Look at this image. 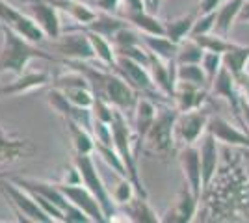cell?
<instances>
[{
	"label": "cell",
	"mask_w": 249,
	"mask_h": 223,
	"mask_svg": "<svg viewBox=\"0 0 249 223\" xmlns=\"http://www.w3.org/2000/svg\"><path fill=\"white\" fill-rule=\"evenodd\" d=\"M2 49H0V74L11 73L19 76L26 71V67L32 60H49L58 62L56 56L49 54L47 51H41L36 47V43L24 39L21 34L11 30L10 26L2 28Z\"/></svg>",
	"instance_id": "1"
},
{
	"label": "cell",
	"mask_w": 249,
	"mask_h": 223,
	"mask_svg": "<svg viewBox=\"0 0 249 223\" xmlns=\"http://www.w3.org/2000/svg\"><path fill=\"white\" fill-rule=\"evenodd\" d=\"M73 166H76V170L80 173L82 184L97 197V201L101 203L106 220L108 222L114 220L115 201L112 197V191L108 190V186L104 184L101 173L97 171V166H95V160L91 158V154H76L73 160Z\"/></svg>",
	"instance_id": "2"
},
{
	"label": "cell",
	"mask_w": 249,
	"mask_h": 223,
	"mask_svg": "<svg viewBox=\"0 0 249 223\" xmlns=\"http://www.w3.org/2000/svg\"><path fill=\"white\" fill-rule=\"evenodd\" d=\"M0 188L4 191L6 199L13 206V210L19 218V222H32V223H52V218L39 206V203L34 199L28 190H24L22 186L15 184L11 179L0 181Z\"/></svg>",
	"instance_id": "3"
},
{
	"label": "cell",
	"mask_w": 249,
	"mask_h": 223,
	"mask_svg": "<svg viewBox=\"0 0 249 223\" xmlns=\"http://www.w3.org/2000/svg\"><path fill=\"white\" fill-rule=\"evenodd\" d=\"M178 116L177 108H160L145 136L147 147L158 154H167L175 147V121Z\"/></svg>",
	"instance_id": "4"
},
{
	"label": "cell",
	"mask_w": 249,
	"mask_h": 223,
	"mask_svg": "<svg viewBox=\"0 0 249 223\" xmlns=\"http://www.w3.org/2000/svg\"><path fill=\"white\" fill-rule=\"evenodd\" d=\"M52 47L54 51L63 56V62H89V60H97L93 51V45L88 32L80 28L74 32H62L58 39H52Z\"/></svg>",
	"instance_id": "5"
},
{
	"label": "cell",
	"mask_w": 249,
	"mask_h": 223,
	"mask_svg": "<svg viewBox=\"0 0 249 223\" xmlns=\"http://www.w3.org/2000/svg\"><path fill=\"white\" fill-rule=\"evenodd\" d=\"M0 22L4 26H10L11 30L21 34L24 39L36 43V45L43 43L47 37L41 26L34 21V17H30L28 13H22V10L15 8L8 0H0Z\"/></svg>",
	"instance_id": "6"
},
{
	"label": "cell",
	"mask_w": 249,
	"mask_h": 223,
	"mask_svg": "<svg viewBox=\"0 0 249 223\" xmlns=\"http://www.w3.org/2000/svg\"><path fill=\"white\" fill-rule=\"evenodd\" d=\"M208 119L210 116L201 108L178 112L175 121V139L182 145H194L207 132Z\"/></svg>",
	"instance_id": "7"
},
{
	"label": "cell",
	"mask_w": 249,
	"mask_h": 223,
	"mask_svg": "<svg viewBox=\"0 0 249 223\" xmlns=\"http://www.w3.org/2000/svg\"><path fill=\"white\" fill-rule=\"evenodd\" d=\"M114 71L117 74H121L136 91H143V93H155V91H158L155 82H153V76L149 73V69L143 64L132 60V58L117 56L115 58Z\"/></svg>",
	"instance_id": "8"
},
{
	"label": "cell",
	"mask_w": 249,
	"mask_h": 223,
	"mask_svg": "<svg viewBox=\"0 0 249 223\" xmlns=\"http://www.w3.org/2000/svg\"><path fill=\"white\" fill-rule=\"evenodd\" d=\"M58 186H60V190L63 191V195L73 203L74 206H78L84 214H88V218H89L91 222H95V223L108 222L103 212L101 203L97 201V197L84 186L82 182H78V184H65V182H60Z\"/></svg>",
	"instance_id": "9"
},
{
	"label": "cell",
	"mask_w": 249,
	"mask_h": 223,
	"mask_svg": "<svg viewBox=\"0 0 249 223\" xmlns=\"http://www.w3.org/2000/svg\"><path fill=\"white\" fill-rule=\"evenodd\" d=\"M28 15L41 26V30L49 39H58L62 35V22L58 15V8L51 0H26Z\"/></svg>",
	"instance_id": "10"
},
{
	"label": "cell",
	"mask_w": 249,
	"mask_h": 223,
	"mask_svg": "<svg viewBox=\"0 0 249 223\" xmlns=\"http://www.w3.org/2000/svg\"><path fill=\"white\" fill-rule=\"evenodd\" d=\"M178 164L184 175V181L201 199L203 193V170H201V151L196 145H184L182 151L178 153Z\"/></svg>",
	"instance_id": "11"
},
{
	"label": "cell",
	"mask_w": 249,
	"mask_h": 223,
	"mask_svg": "<svg viewBox=\"0 0 249 223\" xmlns=\"http://www.w3.org/2000/svg\"><path fill=\"white\" fill-rule=\"evenodd\" d=\"M36 153V145L30 139L21 138L17 134H11L8 130L0 128V166L11 164L21 158H28Z\"/></svg>",
	"instance_id": "12"
},
{
	"label": "cell",
	"mask_w": 249,
	"mask_h": 223,
	"mask_svg": "<svg viewBox=\"0 0 249 223\" xmlns=\"http://www.w3.org/2000/svg\"><path fill=\"white\" fill-rule=\"evenodd\" d=\"M207 130L214 136V138L225 143V145H232V147H242L249 151V134L242 132L240 128H236L234 125H231L227 119L223 117H210L208 119Z\"/></svg>",
	"instance_id": "13"
},
{
	"label": "cell",
	"mask_w": 249,
	"mask_h": 223,
	"mask_svg": "<svg viewBox=\"0 0 249 223\" xmlns=\"http://www.w3.org/2000/svg\"><path fill=\"white\" fill-rule=\"evenodd\" d=\"M210 86H212V93L216 97L227 99L229 103L232 104L234 114L240 117V114H242V104H240V91H238V86H236L234 74L231 73L227 67H221Z\"/></svg>",
	"instance_id": "14"
},
{
	"label": "cell",
	"mask_w": 249,
	"mask_h": 223,
	"mask_svg": "<svg viewBox=\"0 0 249 223\" xmlns=\"http://www.w3.org/2000/svg\"><path fill=\"white\" fill-rule=\"evenodd\" d=\"M201 170H203V190H207L210 182L214 181L216 171H218L219 153H218V139L210 132H205L203 143H201Z\"/></svg>",
	"instance_id": "15"
},
{
	"label": "cell",
	"mask_w": 249,
	"mask_h": 223,
	"mask_svg": "<svg viewBox=\"0 0 249 223\" xmlns=\"http://www.w3.org/2000/svg\"><path fill=\"white\" fill-rule=\"evenodd\" d=\"M199 197L190 190V186H184L178 199H177L175 206L171 210H167L166 216L162 218V222H173V223H188L194 220L196 210H197Z\"/></svg>",
	"instance_id": "16"
},
{
	"label": "cell",
	"mask_w": 249,
	"mask_h": 223,
	"mask_svg": "<svg viewBox=\"0 0 249 223\" xmlns=\"http://www.w3.org/2000/svg\"><path fill=\"white\" fill-rule=\"evenodd\" d=\"M51 82V74L47 71H37V73H22L19 74L13 82H10L8 86H4L0 89V95L2 97H13V95H21V93H28L32 89H37L43 87L45 84Z\"/></svg>",
	"instance_id": "17"
},
{
	"label": "cell",
	"mask_w": 249,
	"mask_h": 223,
	"mask_svg": "<svg viewBox=\"0 0 249 223\" xmlns=\"http://www.w3.org/2000/svg\"><path fill=\"white\" fill-rule=\"evenodd\" d=\"M205 97H207L205 87L196 84H188V82H177L175 93H173L178 112H188V110L201 108V104L205 103Z\"/></svg>",
	"instance_id": "18"
},
{
	"label": "cell",
	"mask_w": 249,
	"mask_h": 223,
	"mask_svg": "<svg viewBox=\"0 0 249 223\" xmlns=\"http://www.w3.org/2000/svg\"><path fill=\"white\" fill-rule=\"evenodd\" d=\"M158 114V108L155 106L153 101L149 99H140L136 103V112H134V134L138 141H143L149 132L151 125L155 123V117Z\"/></svg>",
	"instance_id": "19"
},
{
	"label": "cell",
	"mask_w": 249,
	"mask_h": 223,
	"mask_svg": "<svg viewBox=\"0 0 249 223\" xmlns=\"http://www.w3.org/2000/svg\"><path fill=\"white\" fill-rule=\"evenodd\" d=\"M51 2L60 11H65L80 26H88L91 21H95V17L99 13V11L93 10V6L86 4L82 0H51Z\"/></svg>",
	"instance_id": "20"
},
{
	"label": "cell",
	"mask_w": 249,
	"mask_h": 223,
	"mask_svg": "<svg viewBox=\"0 0 249 223\" xmlns=\"http://www.w3.org/2000/svg\"><path fill=\"white\" fill-rule=\"evenodd\" d=\"M142 43L145 45L149 52L156 54L158 58L166 60V62H173L177 58V51H178V43L169 39L167 35H153V34H142Z\"/></svg>",
	"instance_id": "21"
},
{
	"label": "cell",
	"mask_w": 249,
	"mask_h": 223,
	"mask_svg": "<svg viewBox=\"0 0 249 223\" xmlns=\"http://www.w3.org/2000/svg\"><path fill=\"white\" fill-rule=\"evenodd\" d=\"M65 121V127H67V132L71 136V141H73V147L76 151V154H91L95 151V136L84 128L82 125H78L76 121L69 119V117H63Z\"/></svg>",
	"instance_id": "22"
},
{
	"label": "cell",
	"mask_w": 249,
	"mask_h": 223,
	"mask_svg": "<svg viewBox=\"0 0 249 223\" xmlns=\"http://www.w3.org/2000/svg\"><path fill=\"white\" fill-rule=\"evenodd\" d=\"M126 21L136 26L142 34H153V35H166V24L151 11H130L126 13Z\"/></svg>",
	"instance_id": "23"
},
{
	"label": "cell",
	"mask_w": 249,
	"mask_h": 223,
	"mask_svg": "<svg viewBox=\"0 0 249 223\" xmlns=\"http://www.w3.org/2000/svg\"><path fill=\"white\" fill-rule=\"evenodd\" d=\"M124 214L128 216L130 222L136 223H158L162 222V218H158V214L153 210V206L149 205L147 197H132L128 203H124Z\"/></svg>",
	"instance_id": "24"
},
{
	"label": "cell",
	"mask_w": 249,
	"mask_h": 223,
	"mask_svg": "<svg viewBox=\"0 0 249 223\" xmlns=\"http://www.w3.org/2000/svg\"><path fill=\"white\" fill-rule=\"evenodd\" d=\"M126 24H130V22L123 21V19L115 17V15L108 13V11H99L97 17H95V21H91L88 26H82V28H88V30H91V32L101 34L106 39H112L115 34L119 32L121 28H124Z\"/></svg>",
	"instance_id": "25"
},
{
	"label": "cell",
	"mask_w": 249,
	"mask_h": 223,
	"mask_svg": "<svg viewBox=\"0 0 249 223\" xmlns=\"http://www.w3.org/2000/svg\"><path fill=\"white\" fill-rule=\"evenodd\" d=\"M246 0H225L216 10V32L227 35L231 26L238 21V13Z\"/></svg>",
	"instance_id": "26"
},
{
	"label": "cell",
	"mask_w": 249,
	"mask_h": 223,
	"mask_svg": "<svg viewBox=\"0 0 249 223\" xmlns=\"http://www.w3.org/2000/svg\"><path fill=\"white\" fill-rule=\"evenodd\" d=\"M196 21H197V13L194 11V13L182 15V17H177L173 21L164 22V24H166V35L169 39H173L175 43H180L182 39L190 37Z\"/></svg>",
	"instance_id": "27"
},
{
	"label": "cell",
	"mask_w": 249,
	"mask_h": 223,
	"mask_svg": "<svg viewBox=\"0 0 249 223\" xmlns=\"http://www.w3.org/2000/svg\"><path fill=\"white\" fill-rule=\"evenodd\" d=\"M80 28H82V26H80ZM84 30L88 32L89 39H91V45H93V51H95L97 60H99L103 65H106V67L114 69L115 58H117V56H115V49H114V45H112V41H110V39H106V37L101 35V34L88 30V28H84Z\"/></svg>",
	"instance_id": "28"
},
{
	"label": "cell",
	"mask_w": 249,
	"mask_h": 223,
	"mask_svg": "<svg viewBox=\"0 0 249 223\" xmlns=\"http://www.w3.org/2000/svg\"><path fill=\"white\" fill-rule=\"evenodd\" d=\"M205 56V49L199 45L194 37H186L178 43V51H177L175 62L180 64H201Z\"/></svg>",
	"instance_id": "29"
},
{
	"label": "cell",
	"mask_w": 249,
	"mask_h": 223,
	"mask_svg": "<svg viewBox=\"0 0 249 223\" xmlns=\"http://www.w3.org/2000/svg\"><path fill=\"white\" fill-rule=\"evenodd\" d=\"M177 82H188L207 87L208 78L201 64H177Z\"/></svg>",
	"instance_id": "30"
},
{
	"label": "cell",
	"mask_w": 249,
	"mask_h": 223,
	"mask_svg": "<svg viewBox=\"0 0 249 223\" xmlns=\"http://www.w3.org/2000/svg\"><path fill=\"white\" fill-rule=\"evenodd\" d=\"M249 62V47L244 45H236L234 49H231L223 54V67H227L231 73L240 74L246 71V65Z\"/></svg>",
	"instance_id": "31"
},
{
	"label": "cell",
	"mask_w": 249,
	"mask_h": 223,
	"mask_svg": "<svg viewBox=\"0 0 249 223\" xmlns=\"http://www.w3.org/2000/svg\"><path fill=\"white\" fill-rule=\"evenodd\" d=\"M194 39L205 49V51H212V52L225 54L227 51L234 49L238 43H232L227 39V35H221V34H203V35H194Z\"/></svg>",
	"instance_id": "32"
},
{
	"label": "cell",
	"mask_w": 249,
	"mask_h": 223,
	"mask_svg": "<svg viewBox=\"0 0 249 223\" xmlns=\"http://www.w3.org/2000/svg\"><path fill=\"white\" fill-rule=\"evenodd\" d=\"M95 151L101 154V158L106 162L108 168H112L119 177H128L126 175V168L123 164V158L119 156V153L115 151L114 145H104V143H95Z\"/></svg>",
	"instance_id": "33"
},
{
	"label": "cell",
	"mask_w": 249,
	"mask_h": 223,
	"mask_svg": "<svg viewBox=\"0 0 249 223\" xmlns=\"http://www.w3.org/2000/svg\"><path fill=\"white\" fill-rule=\"evenodd\" d=\"M60 91L67 97L69 103H73L74 106L93 108L95 95H93V89H91V87L78 86V87H65V89H60Z\"/></svg>",
	"instance_id": "34"
},
{
	"label": "cell",
	"mask_w": 249,
	"mask_h": 223,
	"mask_svg": "<svg viewBox=\"0 0 249 223\" xmlns=\"http://www.w3.org/2000/svg\"><path fill=\"white\" fill-rule=\"evenodd\" d=\"M201 67H203L205 73H207L208 84H212V80L216 78V74L219 73V69L223 67V54L205 51V56H203V60H201Z\"/></svg>",
	"instance_id": "35"
},
{
	"label": "cell",
	"mask_w": 249,
	"mask_h": 223,
	"mask_svg": "<svg viewBox=\"0 0 249 223\" xmlns=\"http://www.w3.org/2000/svg\"><path fill=\"white\" fill-rule=\"evenodd\" d=\"M136 193V186L132 184V181L128 177H119V182L117 186L112 191V197H114L115 205H124L128 203Z\"/></svg>",
	"instance_id": "36"
},
{
	"label": "cell",
	"mask_w": 249,
	"mask_h": 223,
	"mask_svg": "<svg viewBox=\"0 0 249 223\" xmlns=\"http://www.w3.org/2000/svg\"><path fill=\"white\" fill-rule=\"evenodd\" d=\"M216 30V11H208V13H201L199 11V17L194 28H192V34L190 37L194 35H203V34H210Z\"/></svg>",
	"instance_id": "37"
},
{
	"label": "cell",
	"mask_w": 249,
	"mask_h": 223,
	"mask_svg": "<svg viewBox=\"0 0 249 223\" xmlns=\"http://www.w3.org/2000/svg\"><path fill=\"white\" fill-rule=\"evenodd\" d=\"M121 0H97L95 8H99V11H108V13H114L117 10Z\"/></svg>",
	"instance_id": "38"
},
{
	"label": "cell",
	"mask_w": 249,
	"mask_h": 223,
	"mask_svg": "<svg viewBox=\"0 0 249 223\" xmlns=\"http://www.w3.org/2000/svg\"><path fill=\"white\" fill-rule=\"evenodd\" d=\"M124 6V10L126 13H130V11H143L147 10L145 8V2L143 0H121Z\"/></svg>",
	"instance_id": "39"
},
{
	"label": "cell",
	"mask_w": 249,
	"mask_h": 223,
	"mask_svg": "<svg viewBox=\"0 0 249 223\" xmlns=\"http://www.w3.org/2000/svg\"><path fill=\"white\" fill-rule=\"evenodd\" d=\"M225 0H201V6H199V11L201 13H208V11H216L223 4Z\"/></svg>",
	"instance_id": "40"
},
{
	"label": "cell",
	"mask_w": 249,
	"mask_h": 223,
	"mask_svg": "<svg viewBox=\"0 0 249 223\" xmlns=\"http://www.w3.org/2000/svg\"><path fill=\"white\" fill-rule=\"evenodd\" d=\"M143 2H145L147 11H151V13H158V10H160V6H162V2H164V0H143Z\"/></svg>",
	"instance_id": "41"
},
{
	"label": "cell",
	"mask_w": 249,
	"mask_h": 223,
	"mask_svg": "<svg viewBox=\"0 0 249 223\" xmlns=\"http://www.w3.org/2000/svg\"><path fill=\"white\" fill-rule=\"evenodd\" d=\"M238 21L248 22L249 24V0L244 2V6H242V10H240V13H238Z\"/></svg>",
	"instance_id": "42"
},
{
	"label": "cell",
	"mask_w": 249,
	"mask_h": 223,
	"mask_svg": "<svg viewBox=\"0 0 249 223\" xmlns=\"http://www.w3.org/2000/svg\"><path fill=\"white\" fill-rule=\"evenodd\" d=\"M240 104H242V114H244V119H246V123H248V127H249V103L248 101H242V99H240Z\"/></svg>",
	"instance_id": "43"
},
{
	"label": "cell",
	"mask_w": 249,
	"mask_h": 223,
	"mask_svg": "<svg viewBox=\"0 0 249 223\" xmlns=\"http://www.w3.org/2000/svg\"><path fill=\"white\" fill-rule=\"evenodd\" d=\"M11 177H15V173H11V171H0V181L11 179Z\"/></svg>",
	"instance_id": "44"
},
{
	"label": "cell",
	"mask_w": 249,
	"mask_h": 223,
	"mask_svg": "<svg viewBox=\"0 0 249 223\" xmlns=\"http://www.w3.org/2000/svg\"><path fill=\"white\" fill-rule=\"evenodd\" d=\"M82 2H86V4H89V6H95V4H97V0H82Z\"/></svg>",
	"instance_id": "45"
},
{
	"label": "cell",
	"mask_w": 249,
	"mask_h": 223,
	"mask_svg": "<svg viewBox=\"0 0 249 223\" xmlns=\"http://www.w3.org/2000/svg\"><path fill=\"white\" fill-rule=\"evenodd\" d=\"M2 28H4V24H2V22H0V32H2Z\"/></svg>",
	"instance_id": "46"
},
{
	"label": "cell",
	"mask_w": 249,
	"mask_h": 223,
	"mask_svg": "<svg viewBox=\"0 0 249 223\" xmlns=\"http://www.w3.org/2000/svg\"><path fill=\"white\" fill-rule=\"evenodd\" d=\"M0 99H2V95H0Z\"/></svg>",
	"instance_id": "47"
}]
</instances>
